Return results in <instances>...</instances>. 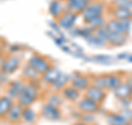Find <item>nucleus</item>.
Masks as SVG:
<instances>
[{
	"instance_id": "obj_17",
	"label": "nucleus",
	"mask_w": 132,
	"mask_h": 125,
	"mask_svg": "<svg viewBox=\"0 0 132 125\" xmlns=\"http://www.w3.org/2000/svg\"><path fill=\"white\" fill-rule=\"evenodd\" d=\"M112 93L118 101H123V100L132 99V89L126 81L121 82L120 84L112 91Z\"/></svg>"
},
{
	"instance_id": "obj_7",
	"label": "nucleus",
	"mask_w": 132,
	"mask_h": 125,
	"mask_svg": "<svg viewBox=\"0 0 132 125\" xmlns=\"http://www.w3.org/2000/svg\"><path fill=\"white\" fill-rule=\"evenodd\" d=\"M131 26H132V20H116V19H109L107 20L106 28L108 29L110 32H116V33H121V34H129L131 31Z\"/></svg>"
},
{
	"instance_id": "obj_21",
	"label": "nucleus",
	"mask_w": 132,
	"mask_h": 125,
	"mask_svg": "<svg viewBox=\"0 0 132 125\" xmlns=\"http://www.w3.org/2000/svg\"><path fill=\"white\" fill-rule=\"evenodd\" d=\"M15 101L8 95H0V119L5 120Z\"/></svg>"
},
{
	"instance_id": "obj_41",
	"label": "nucleus",
	"mask_w": 132,
	"mask_h": 125,
	"mask_svg": "<svg viewBox=\"0 0 132 125\" xmlns=\"http://www.w3.org/2000/svg\"><path fill=\"white\" fill-rule=\"evenodd\" d=\"M0 95H1V94H0Z\"/></svg>"
},
{
	"instance_id": "obj_31",
	"label": "nucleus",
	"mask_w": 132,
	"mask_h": 125,
	"mask_svg": "<svg viewBox=\"0 0 132 125\" xmlns=\"http://www.w3.org/2000/svg\"><path fill=\"white\" fill-rule=\"evenodd\" d=\"M94 60L98 62V63H102V64H110L112 63V59L110 57H107V55H97L94 58Z\"/></svg>"
},
{
	"instance_id": "obj_12",
	"label": "nucleus",
	"mask_w": 132,
	"mask_h": 125,
	"mask_svg": "<svg viewBox=\"0 0 132 125\" xmlns=\"http://www.w3.org/2000/svg\"><path fill=\"white\" fill-rule=\"evenodd\" d=\"M26 80L23 79H18V80H13L8 82L7 85V95L12 100L16 101V99L19 98L20 93L22 92L24 85H26Z\"/></svg>"
},
{
	"instance_id": "obj_38",
	"label": "nucleus",
	"mask_w": 132,
	"mask_h": 125,
	"mask_svg": "<svg viewBox=\"0 0 132 125\" xmlns=\"http://www.w3.org/2000/svg\"><path fill=\"white\" fill-rule=\"evenodd\" d=\"M128 125H132V120H130L129 122H128Z\"/></svg>"
},
{
	"instance_id": "obj_37",
	"label": "nucleus",
	"mask_w": 132,
	"mask_h": 125,
	"mask_svg": "<svg viewBox=\"0 0 132 125\" xmlns=\"http://www.w3.org/2000/svg\"><path fill=\"white\" fill-rule=\"evenodd\" d=\"M128 61H129V62H132V54H130L129 57H128V59H127Z\"/></svg>"
},
{
	"instance_id": "obj_10",
	"label": "nucleus",
	"mask_w": 132,
	"mask_h": 125,
	"mask_svg": "<svg viewBox=\"0 0 132 125\" xmlns=\"http://www.w3.org/2000/svg\"><path fill=\"white\" fill-rule=\"evenodd\" d=\"M77 18H78V15L71 11H65L63 15H61L59 18L55 19V21L61 29L66 31H71L76 26Z\"/></svg>"
},
{
	"instance_id": "obj_18",
	"label": "nucleus",
	"mask_w": 132,
	"mask_h": 125,
	"mask_svg": "<svg viewBox=\"0 0 132 125\" xmlns=\"http://www.w3.org/2000/svg\"><path fill=\"white\" fill-rule=\"evenodd\" d=\"M61 94L63 96L64 101H67L69 103H77L78 100L81 98V92L78 91L76 87H74L72 84L66 85L61 91Z\"/></svg>"
},
{
	"instance_id": "obj_23",
	"label": "nucleus",
	"mask_w": 132,
	"mask_h": 125,
	"mask_svg": "<svg viewBox=\"0 0 132 125\" xmlns=\"http://www.w3.org/2000/svg\"><path fill=\"white\" fill-rule=\"evenodd\" d=\"M106 121L109 125H128V121L119 113V111L107 113Z\"/></svg>"
},
{
	"instance_id": "obj_34",
	"label": "nucleus",
	"mask_w": 132,
	"mask_h": 125,
	"mask_svg": "<svg viewBox=\"0 0 132 125\" xmlns=\"http://www.w3.org/2000/svg\"><path fill=\"white\" fill-rule=\"evenodd\" d=\"M125 81L131 86V89H132V74H129V75L125 77Z\"/></svg>"
},
{
	"instance_id": "obj_13",
	"label": "nucleus",
	"mask_w": 132,
	"mask_h": 125,
	"mask_svg": "<svg viewBox=\"0 0 132 125\" xmlns=\"http://www.w3.org/2000/svg\"><path fill=\"white\" fill-rule=\"evenodd\" d=\"M63 73L61 71V69H59L55 65H52L46 72H44L42 75H41V84H44L46 86H51L53 83H54L57 79L61 77V74Z\"/></svg>"
},
{
	"instance_id": "obj_8",
	"label": "nucleus",
	"mask_w": 132,
	"mask_h": 125,
	"mask_svg": "<svg viewBox=\"0 0 132 125\" xmlns=\"http://www.w3.org/2000/svg\"><path fill=\"white\" fill-rule=\"evenodd\" d=\"M40 115L42 116L43 119L47 120V121H52V122L60 121V120H62V117H63L61 107L54 106L47 102H44L42 104V107H41V111H40Z\"/></svg>"
},
{
	"instance_id": "obj_26",
	"label": "nucleus",
	"mask_w": 132,
	"mask_h": 125,
	"mask_svg": "<svg viewBox=\"0 0 132 125\" xmlns=\"http://www.w3.org/2000/svg\"><path fill=\"white\" fill-rule=\"evenodd\" d=\"M45 102L52 104V105H54V106L61 107L62 104L64 103V99H63V96H62L61 92H54V91H52V92L47 95Z\"/></svg>"
},
{
	"instance_id": "obj_2",
	"label": "nucleus",
	"mask_w": 132,
	"mask_h": 125,
	"mask_svg": "<svg viewBox=\"0 0 132 125\" xmlns=\"http://www.w3.org/2000/svg\"><path fill=\"white\" fill-rule=\"evenodd\" d=\"M39 84H41V82H26L22 92L15 102L21 104L23 107L32 106L41 98V85L39 86Z\"/></svg>"
},
{
	"instance_id": "obj_6",
	"label": "nucleus",
	"mask_w": 132,
	"mask_h": 125,
	"mask_svg": "<svg viewBox=\"0 0 132 125\" xmlns=\"http://www.w3.org/2000/svg\"><path fill=\"white\" fill-rule=\"evenodd\" d=\"M22 65V59L16 54H9L5 57L3 63L0 68V71L6 74V75H11V74L15 73Z\"/></svg>"
},
{
	"instance_id": "obj_39",
	"label": "nucleus",
	"mask_w": 132,
	"mask_h": 125,
	"mask_svg": "<svg viewBox=\"0 0 132 125\" xmlns=\"http://www.w3.org/2000/svg\"><path fill=\"white\" fill-rule=\"evenodd\" d=\"M131 9H132V0H131Z\"/></svg>"
},
{
	"instance_id": "obj_3",
	"label": "nucleus",
	"mask_w": 132,
	"mask_h": 125,
	"mask_svg": "<svg viewBox=\"0 0 132 125\" xmlns=\"http://www.w3.org/2000/svg\"><path fill=\"white\" fill-rule=\"evenodd\" d=\"M106 11H107V3L104 0H94V1L89 2V5L80 16L84 23H87L88 21L95 18L105 16Z\"/></svg>"
},
{
	"instance_id": "obj_14",
	"label": "nucleus",
	"mask_w": 132,
	"mask_h": 125,
	"mask_svg": "<svg viewBox=\"0 0 132 125\" xmlns=\"http://www.w3.org/2000/svg\"><path fill=\"white\" fill-rule=\"evenodd\" d=\"M108 13L111 19L116 20H132V9L130 7H122V8H111L109 7Z\"/></svg>"
},
{
	"instance_id": "obj_11",
	"label": "nucleus",
	"mask_w": 132,
	"mask_h": 125,
	"mask_svg": "<svg viewBox=\"0 0 132 125\" xmlns=\"http://www.w3.org/2000/svg\"><path fill=\"white\" fill-rule=\"evenodd\" d=\"M84 96L93 100L94 102H96V103H98V104H100L101 105V104L105 102L106 98H107V91L92 84L84 92Z\"/></svg>"
},
{
	"instance_id": "obj_35",
	"label": "nucleus",
	"mask_w": 132,
	"mask_h": 125,
	"mask_svg": "<svg viewBox=\"0 0 132 125\" xmlns=\"http://www.w3.org/2000/svg\"><path fill=\"white\" fill-rule=\"evenodd\" d=\"M73 125H92V124H87V123H84V122H81V121H78V122L74 123Z\"/></svg>"
},
{
	"instance_id": "obj_32",
	"label": "nucleus",
	"mask_w": 132,
	"mask_h": 125,
	"mask_svg": "<svg viewBox=\"0 0 132 125\" xmlns=\"http://www.w3.org/2000/svg\"><path fill=\"white\" fill-rule=\"evenodd\" d=\"M121 109L122 107H130L132 104V99H128V100H123V101H119Z\"/></svg>"
},
{
	"instance_id": "obj_27",
	"label": "nucleus",
	"mask_w": 132,
	"mask_h": 125,
	"mask_svg": "<svg viewBox=\"0 0 132 125\" xmlns=\"http://www.w3.org/2000/svg\"><path fill=\"white\" fill-rule=\"evenodd\" d=\"M106 23H107L106 16H101V17H98V18H95L93 20H90V21H88L87 23H85V24H87L88 27H90L95 31V30H97V29H99V28L106 26Z\"/></svg>"
},
{
	"instance_id": "obj_20",
	"label": "nucleus",
	"mask_w": 132,
	"mask_h": 125,
	"mask_svg": "<svg viewBox=\"0 0 132 125\" xmlns=\"http://www.w3.org/2000/svg\"><path fill=\"white\" fill-rule=\"evenodd\" d=\"M128 36L127 34H121V33H116V32H110L108 30V36H107V44L111 45V47H122L128 42Z\"/></svg>"
},
{
	"instance_id": "obj_28",
	"label": "nucleus",
	"mask_w": 132,
	"mask_h": 125,
	"mask_svg": "<svg viewBox=\"0 0 132 125\" xmlns=\"http://www.w3.org/2000/svg\"><path fill=\"white\" fill-rule=\"evenodd\" d=\"M86 41H87V42L90 45H93V47H96V48H101V47H105V45H106V43L104 42V41L100 40L96 34H95V31H94L93 34L89 37V38L86 39Z\"/></svg>"
},
{
	"instance_id": "obj_4",
	"label": "nucleus",
	"mask_w": 132,
	"mask_h": 125,
	"mask_svg": "<svg viewBox=\"0 0 132 125\" xmlns=\"http://www.w3.org/2000/svg\"><path fill=\"white\" fill-rule=\"evenodd\" d=\"M69 84H72L78 91L84 93L92 85V75L80 73L78 71H74L69 74Z\"/></svg>"
},
{
	"instance_id": "obj_29",
	"label": "nucleus",
	"mask_w": 132,
	"mask_h": 125,
	"mask_svg": "<svg viewBox=\"0 0 132 125\" xmlns=\"http://www.w3.org/2000/svg\"><path fill=\"white\" fill-rule=\"evenodd\" d=\"M109 7H111V8L130 7L131 8V0H110Z\"/></svg>"
},
{
	"instance_id": "obj_9",
	"label": "nucleus",
	"mask_w": 132,
	"mask_h": 125,
	"mask_svg": "<svg viewBox=\"0 0 132 125\" xmlns=\"http://www.w3.org/2000/svg\"><path fill=\"white\" fill-rule=\"evenodd\" d=\"M76 109L80 113H87V114H96L97 112L100 111L101 105L93 100H90L86 96H82L77 101L76 103Z\"/></svg>"
},
{
	"instance_id": "obj_24",
	"label": "nucleus",
	"mask_w": 132,
	"mask_h": 125,
	"mask_svg": "<svg viewBox=\"0 0 132 125\" xmlns=\"http://www.w3.org/2000/svg\"><path fill=\"white\" fill-rule=\"evenodd\" d=\"M68 84H69V74L62 73L61 77L57 79V80L50 87H51V90L54 91V92H61V91Z\"/></svg>"
},
{
	"instance_id": "obj_15",
	"label": "nucleus",
	"mask_w": 132,
	"mask_h": 125,
	"mask_svg": "<svg viewBox=\"0 0 132 125\" xmlns=\"http://www.w3.org/2000/svg\"><path fill=\"white\" fill-rule=\"evenodd\" d=\"M64 2L66 5L67 11H71L80 16L89 5L90 0H64Z\"/></svg>"
},
{
	"instance_id": "obj_33",
	"label": "nucleus",
	"mask_w": 132,
	"mask_h": 125,
	"mask_svg": "<svg viewBox=\"0 0 132 125\" xmlns=\"http://www.w3.org/2000/svg\"><path fill=\"white\" fill-rule=\"evenodd\" d=\"M8 82V75H6V74H3L1 71H0V85H3L6 84V83Z\"/></svg>"
},
{
	"instance_id": "obj_40",
	"label": "nucleus",
	"mask_w": 132,
	"mask_h": 125,
	"mask_svg": "<svg viewBox=\"0 0 132 125\" xmlns=\"http://www.w3.org/2000/svg\"><path fill=\"white\" fill-rule=\"evenodd\" d=\"M90 1H94V0H90Z\"/></svg>"
},
{
	"instance_id": "obj_30",
	"label": "nucleus",
	"mask_w": 132,
	"mask_h": 125,
	"mask_svg": "<svg viewBox=\"0 0 132 125\" xmlns=\"http://www.w3.org/2000/svg\"><path fill=\"white\" fill-rule=\"evenodd\" d=\"M119 113H120L128 122H129L130 120H132V109L131 107H122V109L119 110Z\"/></svg>"
},
{
	"instance_id": "obj_16",
	"label": "nucleus",
	"mask_w": 132,
	"mask_h": 125,
	"mask_svg": "<svg viewBox=\"0 0 132 125\" xmlns=\"http://www.w3.org/2000/svg\"><path fill=\"white\" fill-rule=\"evenodd\" d=\"M23 109L24 107L19 104L18 102H14L12 107L10 109L9 113H8L7 117L5 119L8 123L11 124H18L22 121V114H23Z\"/></svg>"
},
{
	"instance_id": "obj_19",
	"label": "nucleus",
	"mask_w": 132,
	"mask_h": 125,
	"mask_svg": "<svg viewBox=\"0 0 132 125\" xmlns=\"http://www.w3.org/2000/svg\"><path fill=\"white\" fill-rule=\"evenodd\" d=\"M65 11H67V9L64 0H51V2L48 3V13L53 18L57 19Z\"/></svg>"
},
{
	"instance_id": "obj_5",
	"label": "nucleus",
	"mask_w": 132,
	"mask_h": 125,
	"mask_svg": "<svg viewBox=\"0 0 132 125\" xmlns=\"http://www.w3.org/2000/svg\"><path fill=\"white\" fill-rule=\"evenodd\" d=\"M27 64L32 66V68L34 69L36 72H39L41 75H42L44 72H46V71L53 65L51 60H50L48 58L44 57L42 54H39V53H34V54H32L28 59Z\"/></svg>"
},
{
	"instance_id": "obj_1",
	"label": "nucleus",
	"mask_w": 132,
	"mask_h": 125,
	"mask_svg": "<svg viewBox=\"0 0 132 125\" xmlns=\"http://www.w3.org/2000/svg\"><path fill=\"white\" fill-rule=\"evenodd\" d=\"M123 73H107V74H98L92 77V84L98 86L100 89L108 91H113L121 82L125 81Z\"/></svg>"
},
{
	"instance_id": "obj_25",
	"label": "nucleus",
	"mask_w": 132,
	"mask_h": 125,
	"mask_svg": "<svg viewBox=\"0 0 132 125\" xmlns=\"http://www.w3.org/2000/svg\"><path fill=\"white\" fill-rule=\"evenodd\" d=\"M38 117H39L38 113H36L31 106L24 107L23 109V114H22V121L23 122L29 123V124H33V123L36 122Z\"/></svg>"
},
{
	"instance_id": "obj_36",
	"label": "nucleus",
	"mask_w": 132,
	"mask_h": 125,
	"mask_svg": "<svg viewBox=\"0 0 132 125\" xmlns=\"http://www.w3.org/2000/svg\"><path fill=\"white\" fill-rule=\"evenodd\" d=\"M3 57V49L1 48V45H0V58Z\"/></svg>"
},
{
	"instance_id": "obj_22",
	"label": "nucleus",
	"mask_w": 132,
	"mask_h": 125,
	"mask_svg": "<svg viewBox=\"0 0 132 125\" xmlns=\"http://www.w3.org/2000/svg\"><path fill=\"white\" fill-rule=\"evenodd\" d=\"M22 78L27 82H41V74L30 66L29 64H24L22 68Z\"/></svg>"
}]
</instances>
